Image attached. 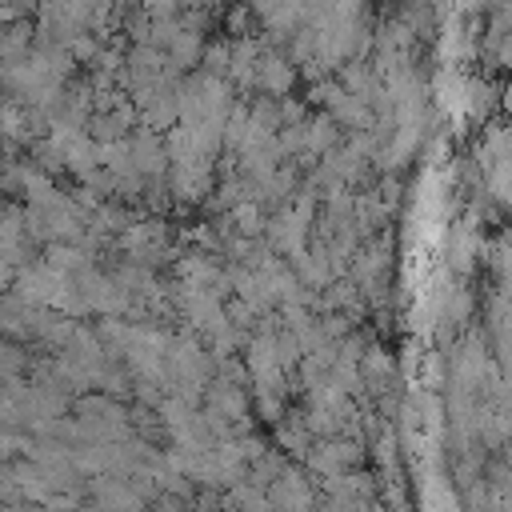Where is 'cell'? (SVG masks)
Here are the masks:
<instances>
[{"mask_svg":"<svg viewBox=\"0 0 512 512\" xmlns=\"http://www.w3.org/2000/svg\"><path fill=\"white\" fill-rule=\"evenodd\" d=\"M476 212H468L460 224L448 228V240H444V256H448V268L456 276H468L476 268V256L484 252V240H480V228H476Z\"/></svg>","mask_w":512,"mask_h":512,"instance_id":"obj_1","label":"cell"},{"mask_svg":"<svg viewBox=\"0 0 512 512\" xmlns=\"http://www.w3.org/2000/svg\"><path fill=\"white\" fill-rule=\"evenodd\" d=\"M308 468L312 472H320L324 480L328 476H340V472H348L356 460H360V440L352 436V440H336V436H324L320 444H312L308 448Z\"/></svg>","mask_w":512,"mask_h":512,"instance_id":"obj_2","label":"cell"},{"mask_svg":"<svg viewBox=\"0 0 512 512\" xmlns=\"http://www.w3.org/2000/svg\"><path fill=\"white\" fill-rule=\"evenodd\" d=\"M164 72H168V52L156 48V44H136V48L128 52V64H124L120 84H128V88H144V84L164 80Z\"/></svg>","mask_w":512,"mask_h":512,"instance_id":"obj_3","label":"cell"},{"mask_svg":"<svg viewBox=\"0 0 512 512\" xmlns=\"http://www.w3.org/2000/svg\"><path fill=\"white\" fill-rule=\"evenodd\" d=\"M296 84V60L280 56V52H264L260 60V76H256V92L264 96H288Z\"/></svg>","mask_w":512,"mask_h":512,"instance_id":"obj_4","label":"cell"},{"mask_svg":"<svg viewBox=\"0 0 512 512\" xmlns=\"http://www.w3.org/2000/svg\"><path fill=\"white\" fill-rule=\"evenodd\" d=\"M132 156H136V168H140L148 180H160L164 168H168V160H172V156H168V140H160L156 128L132 136Z\"/></svg>","mask_w":512,"mask_h":512,"instance_id":"obj_5","label":"cell"},{"mask_svg":"<svg viewBox=\"0 0 512 512\" xmlns=\"http://www.w3.org/2000/svg\"><path fill=\"white\" fill-rule=\"evenodd\" d=\"M360 376H364V388L372 396H384L396 384V360H392V352H384L380 344H368L364 356H360Z\"/></svg>","mask_w":512,"mask_h":512,"instance_id":"obj_6","label":"cell"},{"mask_svg":"<svg viewBox=\"0 0 512 512\" xmlns=\"http://www.w3.org/2000/svg\"><path fill=\"white\" fill-rule=\"evenodd\" d=\"M268 504H272V508H308V504H316V496H312L304 472L284 468V472L268 484Z\"/></svg>","mask_w":512,"mask_h":512,"instance_id":"obj_7","label":"cell"},{"mask_svg":"<svg viewBox=\"0 0 512 512\" xmlns=\"http://www.w3.org/2000/svg\"><path fill=\"white\" fill-rule=\"evenodd\" d=\"M304 140H308V148H304V156H300V160H304V164H312L316 156H324V152L340 148V120H336L332 112L304 120Z\"/></svg>","mask_w":512,"mask_h":512,"instance_id":"obj_8","label":"cell"},{"mask_svg":"<svg viewBox=\"0 0 512 512\" xmlns=\"http://www.w3.org/2000/svg\"><path fill=\"white\" fill-rule=\"evenodd\" d=\"M260 60H264V52H260L256 40H248V36L232 40V68H228V80H232L236 88H256Z\"/></svg>","mask_w":512,"mask_h":512,"instance_id":"obj_9","label":"cell"},{"mask_svg":"<svg viewBox=\"0 0 512 512\" xmlns=\"http://www.w3.org/2000/svg\"><path fill=\"white\" fill-rule=\"evenodd\" d=\"M204 32L200 28H192V24H184L180 32H176V40L168 44V64L176 68V72H188V68H196V64H204Z\"/></svg>","mask_w":512,"mask_h":512,"instance_id":"obj_10","label":"cell"},{"mask_svg":"<svg viewBox=\"0 0 512 512\" xmlns=\"http://www.w3.org/2000/svg\"><path fill=\"white\" fill-rule=\"evenodd\" d=\"M228 220H232V228H236L240 236H264V228H268V216H264L260 200H240V204H232V208H228Z\"/></svg>","mask_w":512,"mask_h":512,"instance_id":"obj_11","label":"cell"},{"mask_svg":"<svg viewBox=\"0 0 512 512\" xmlns=\"http://www.w3.org/2000/svg\"><path fill=\"white\" fill-rule=\"evenodd\" d=\"M484 192H488L500 208H512V156L496 160V164L484 172Z\"/></svg>","mask_w":512,"mask_h":512,"instance_id":"obj_12","label":"cell"},{"mask_svg":"<svg viewBox=\"0 0 512 512\" xmlns=\"http://www.w3.org/2000/svg\"><path fill=\"white\" fill-rule=\"evenodd\" d=\"M276 440H280V448H288V452H296V456H308V448H312V432H308L304 416H296V420H276Z\"/></svg>","mask_w":512,"mask_h":512,"instance_id":"obj_13","label":"cell"},{"mask_svg":"<svg viewBox=\"0 0 512 512\" xmlns=\"http://www.w3.org/2000/svg\"><path fill=\"white\" fill-rule=\"evenodd\" d=\"M32 52V28L28 24H12L4 36V60H20Z\"/></svg>","mask_w":512,"mask_h":512,"instance_id":"obj_14","label":"cell"},{"mask_svg":"<svg viewBox=\"0 0 512 512\" xmlns=\"http://www.w3.org/2000/svg\"><path fill=\"white\" fill-rule=\"evenodd\" d=\"M228 68H232V44H224V40L208 44V48H204V72L228 76Z\"/></svg>","mask_w":512,"mask_h":512,"instance_id":"obj_15","label":"cell"},{"mask_svg":"<svg viewBox=\"0 0 512 512\" xmlns=\"http://www.w3.org/2000/svg\"><path fill=\"white\" fill-rule=\"evenodd\" d=\"M68 48H72V56H76V60H96V56L104 52V48H100V36H96L92 28H88V32H80Z\"/></svg>","mask_w":512,"mask_h":512,"instance_id":"obj_16","label":"cell"},{"mask_svg":"<svg viewBox=\"0 0 512 512\" xmlns=\"http://www.w3.org/2000/svg\"><path fill=\"white\" fill-rule=\"evenodd\" d=\"M144 4V12H152V16H172L184 0H140Z\"/></svg>","mask_w":512,"mask_h":512,"instance_id":"obj_17","label":"cell"},{"mask_svg":"<svg viewBox=\"0 0 512 512\" xmlns=\"http://www.w3.org/2000/svg\"><path fill=\"white\" fill-rule=\"evenodd\" d=\"M20 368H24V356H20L16 344H8V348H4V376H16Z\"/></svg>","mask_w":512,"mask_h":512,"instance_id":"obj_18","label":"cell"},{"mask_svg":"<svg viewBox=\"0 0 512 512\" xmlns=\"http://www.w3.org/2000/svg\"><path fill=\"white\" fill-rule=\"evenodd\" d=\"M248 12H252V8H236V12L228 16V28H232V32H244V24H248Z\"/></svg>","mask_w":512,"mask_h":512,"instance_id":"obj_19","label":"cell"},{"mask_svg":"<svg viewBox=\"0 0 512 512\" xmlns=\"http://www.w3.org/2000/svg\"><path fill=\"white\" fill-rule=\"evenodd\" d=\"M504 464L512 468V440H508V452H504Z\"/></svg>","mask_w":512,"mask_h":512,"instance_id":"obj_20","label":"cell"}]
</instances>
